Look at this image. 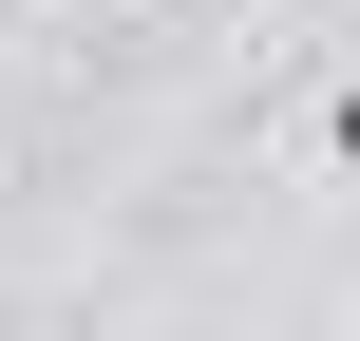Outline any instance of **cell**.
Here are the masks:
<instances>
[{"instance_id": "obj_1", "label": "cell", "mask_w": 360, "mask_h": 341, "mask_svg": "<svg viewBox=\"0 0 360 341\" xmlns=\"http://www.w3.org/2000/svg\"><path fill=\"white\" fill-rule=\"evenodd\" d=\"M285 152H304V171H342V190H360V76H323V95L285 114Z\"/></svg>"}, {"instance_id": "obj_2", "label": "cell", "mask_w": 360, "mask_h": 341, "mask_svg": "<svg viewBox=\"0 0 360 341\" xmlns=\"http://www.w3.org/2000/svg\"><path fill=\"white\" fill-rule=\"evenodd\" d=\"M0 38H19V0H0Z\"/></svg>"}]
</instances>
